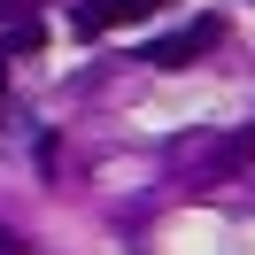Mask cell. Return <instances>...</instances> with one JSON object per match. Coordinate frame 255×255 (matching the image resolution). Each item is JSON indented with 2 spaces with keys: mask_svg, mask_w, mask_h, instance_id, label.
<instances>
[{
  "mask_svg": "<svg viewBox=\"0 0 255 255\" xmlns=\"http://www.w3.org/2000/svg\"><path fill=\"white\" fill-rule=\"evenodd\" d=\"M39 47H47V23H16V31H8V39H0V62H8V54H39Z\"/></svg>",
  "mask_w": 255,
  "mask_h": 255,
  "instance_id": "cell-2",
  "label": "cell"
},
{
  "mask_svg": "<svg viewBox=\"0 0 255 255\" xmlns=\"http://www.w3.org/2000/svg\"><path fill=\"white\" fill-rule=\"evenodd\" d=\"M217 39H224V23H217V16H193V23H178V31L147 39V47H139V62H155V70H178V62H193V54H209Z\"/></svg>",
  "mask_w": 255,
  "mask_h": 255,
  "instance_id": "cell-1",
  "label": "cell"
},
{
  "mask_svg": "<svg viewBox=\"0 0 255 255\" xmlns=\"http://www.w3.org/2000/svg\"><path fill=\"white\" fill-rule=\"evenodd\" d=\"M0 85H8V62H0Z\"/></svg>",
  "mask_w": 255,
  "mask_h": 255,
  "instance_id": "cell-3",
  "label": "cell"
}]
</instances>
